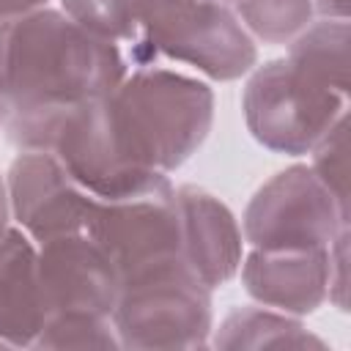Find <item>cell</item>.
<instances>
[{"label": "cell", "instance_id": "6da1fadb", "mask_svg": "<svg viewBox=\"0 0 351 351\" xmlns=\"http://www.w3.org/2000/svg\"><path fill=\"white\" fill-rule=\"evenodd\" d=\"M129 69L121 47L88 33L60 8L44 5L3 25L8 118L104 96Z\"/></svg>", "mask_w": 351, "mask_h": 351}, {"label": "cell", "instance_id": "7a4b0ae2", "mask_svg": "<svg viewBox=\"0 0 351 351\" xmlns=\"http://www.w3.org/2000/svg\"><path fill=\"white\" fill-rule=\"evenodd\" d=\"M107 101L123 151L145 173H176L214 123L211 85L159 63L132 66Z\"/></svg>", "mask_w": 351, "mask_h": 351}, {"label": "cell", "instance_id": "3957f363", "mask_svg": "<svg viewBox=\"0 0 351 351\" xmlns=\"http://www.w3.org/2000/svg\"><path fill=\"white\" fill-rule=\"evenodd\" d=\"M184 258L154 263L121 280L112 324L123 351L208 348L214 299Z\"/></svg>", "mask_w": 351, "mask_h": 351}, {"label": "cell", "instance_id": "277c9868", "mask_svg": "<svg viewBox=\"0 0 351 351\" xmlns=\"http://www.w3.org/2000/svg\"><path fill=\"white\" fill-rule=\"evenodd\" d=\"M134 5L154 63L167 58L214 82L241 80L258 66V41L236 8L219 0H134Z\"/></svg>", "mask_w": 351, "mask_h": 351}, {"label": "cell", "instance_id": "5b68a950", "mask_svg": "<svg viewBox=\"0 0 351 351\" xmlns=\"http://www.w3.org/2000/svg\"><path fill=\"white\" fill-rule=\"evenodd\" d=\"M348 104L351 93L318 82L285 55L252 66L241 90L250 134L285 156H307L337 121L348 118Z\"/></svg>", "mask_w": 351, "mask_h": 351}, {"label": "cell", "instance_id": "8992f818", "mask_svg": "<svg viewBox=\"0 0 351 351\" xmlns=\"http://www.w3.org/2000/svg\"><path fill=\"white\" fill-rule=\"evenodd\" d=\"M351 211L307 162L288 165L250 197L241 233L252 250H318L348 228Z\"/></svg>", "mask_w": 351, "mask_h": 351}, {"label": "cell", "instance_id": "52a82bcc", "mask_svg": "<svg viewBox=\"0 0 351 351\" xmlns=\"http://www.w3.org/2000/svg\"><path fill=\"white\" fill-rule=\"evenodd\" d=\"M85 233L93 236L123 277L181 255L178 206L170 176L118 195L96 197Z\"/></svg>", "mask_w": 351, "mask_h": 351}, {"label": "cell", "instance_id": "ba28073f", "mask_svg": "<svg viewBox=\"0 0 351 351\" xmlns=\"http://www.w3.org/2000/svg\"><path fill=\"white\" fill-rule=\"evenodd\" d=\"M11 222L36 244L85 230L96 195L88 192L66 165L38 148L19 151L5 170Z\"/></svg>", "mask_w": 351, "mask_h": 351}, {"label": "cell", "instance_id": "9c48e42d", "mask_svg": "<svg viewBox=\"0 0 351 351\" xmlns=\"http://www.w3.org/2000/svg\"><path fill=\"white\" fill-rule=\"evenodd\" d=\"M38 280L49 313L112 315L121 293L118 266L85 230L38 244Z\"/></svg>", "mask_w": 351, "mask_h": 351}, {"label": "cell", "instance_id": "30bf717a", "mask_svg": "<svg viewBox=\"0 0 351 351\" xmlns=\"http://www.w3.org/2000/svg\"><path fill=\"white\" fill-rule=\"evenodd\" d=\"M181 258L197 274V280L217 291L228 285L241 266L247 241L236 214L214 192L197 184L176 186Z\"/></svg>", "mask_w": 351, "mask_h": 351}, {"label": "cell", "instance_id": "8fae6325", "mask_svg": "<svg viewBox=\"0 0 351 351\" xmlns=\"http://www.w3.org/2000/svg\"><path fill=\"white\" fill-rule=\"evenodd\" d=\"M244 291L266 307L307 318L329 302V247L247 250L239 266Z\"/></svg>", "mask_w": 351, "mask_h": 351}, {"label": "cell", "instance_id": "7c38bea8", "mask_svg": "<svg viewBox=\"0 0 351 351\" xmlns=\"http://www.w3.org/2000/svg\"><path fill=\"white\" fill-rule=\"evenodd\" d=\"M49 310L38 280V244L16 225L0 236V343L33 348Z\"/></svg>", "mask_w": 351, "mask_h": 351}, {"label": "cell", "instance_id": "4fadbf2b", "mask_svg": "<svg viewBox=\"0 0 351 351\" xmlns=\"http://www.w3.org/2000/svg\"><path fill=\"white\" fill-rule=\"evenodd\" d=\"M208 348H326V343L318 335H313L302 318L255 302L233 307L219 321V326L211 329Z\"/></svg>", "mask_w": 351, "mask_h": 351}, {"label": "cell", "instance_id": "5bb4252c", "mask_svg": "<svg viewBox=\"0 0 351 351\" xmlns=\"http://www.w3.org/2000/svg\"><path fill=\"white\" fill-rule=\"evenodd\" d=\"M348 44H351L348 19L315 16L293 41L285 44L288 47L285 58L304 74L315 77L318 82L351 93Z\"/></svg>", "mask_w": 351, "mask_h": 351}, {"label": "cell", "instance_id": "9a60e30c", "mask_svg": "<svg viewBox=\"0 0 351 351\" xmlns=\"http://www.w3.org/2000/svg\"><path fill=\"white\" fill-rule=\"evenodd\" d=\"M60 11L88 33L121 47L132 66L154 63L137 25L134 0H58Z\"/></svg>", "mask_w": 351, "mask_h": 351}, {"label": "cell", "instance_id": "2e32d148", "mask_svg": "<svg viewBox=\"0 0 351 351\" xmlns=\"http://www.w3.org/2000/svg\"><path fill=\"white\" fill-rule=\"evenodd\" d=\"M236 14L247 33L263 44L293 41L318 16L313 0H244Z\"/></svg>", "mask_w": 351, "mask_h": 351}, {"label": "cell", "instance_id": "e0dca14e", "mask_svg": "<svg viewBox=\"0 0 351 351\" xmlns=\"http://www.w3.org/2000/svg\"><path fill=\"white\" fill-rule=\"evenodd\" d=\"M33 348H96V351H123L115 332L112 315L90 313H49Z\"/></svg>", "mask_w": 351, "mask_h": 351}, {"label": "cell", "instance_id": "ac0fdd59", "mask_svg": "<svg viewBox=\"0 0 351 351\" xmlns=\"http://www.w3.org/2000/svg\"><path fill=\"white\" fill-rule=\"evenodd\" d=\"M307 156V165L326 184V189L348 206V118L337 121Z\"/></svg>", "mask_w": 351, "mask_h": 351}, {"label": "cell", "instance_id": "d6986e66", "mask_svg": "<svg viewBox=\"0 0 351 351\" xmlns=\"http://www.w3.org/2000/svg\"><path fill=\"white\" fill-rule=\"evenodd\" d=\"M329 304L340 313L348 310V228L329 244Z\"/></svg>", "mask_w": 351, "mask_h": 351}, {"label": "cell", "instance_id": "ffe728a7", "mask_svg": "<svg viewBox=\"0 0 351 351\" xmlns=\"http://www.w3.org/2000/svg\"><path fill=\"white\" fill-rule=\"evenodd\" d=\"M49 5V0H0V25L5 22H14L36 8H44Z\"/></svg>", "mask_w": 351, "mask_h": 351}, {"label": "cell", "instance_id": "44dd1931", "mask_svg": "<svg viewBox=\"0 0 351 351\" xmlns=\"http://www.w3.org/2000/svg\"><path fill=\"white\" fill-rule=\"evenodd\" d=\"M318 16H337L348 19V0H313Z\"/></svg>", "mask_w": 351, "mask_h": 351}, {"label": "cell", "instance_id": "7402d4cb", "mask_svg": "<svg viewBox=\"0 0 351 351\" xmlns=\"http://www.w3.org/2000/svg\"><path fill=\"white\" fill-rule=\"evenodd\" d=\"M11 208H8V189H5V176L0 173V236L11 228Z\"/></svg>", "mask_w": 351, "mask_h": 351}, {"label": "cell", "instance_id": "603a6c76", "mask_svg": "<svg viewBox=\"0 0 351 351\" xmlns=\"http://www.w3.org/2000/svg\"><path fill=\"white\" fill-rule=\"evenodd\" d=\"M8 118V99H5V85H3V25H0V126Z\"/></svg>", "mask_w": 351, "mask_h": 351}, {"label": "cell", "instance_id": "cb8c5ba5", "mask_svg": "<svg viewBox=\"0 0 351 351\" xmlns=\"http://www.w3.org/2000/svg\"><path fill=\"white\" fill-rule=\"evenodd\" d=\"M219 3H225V5H230V8H236L239 3H244V0H219Z\"/></svg>", "mask_w": 351, "mask_h": 351}]
</instances>
